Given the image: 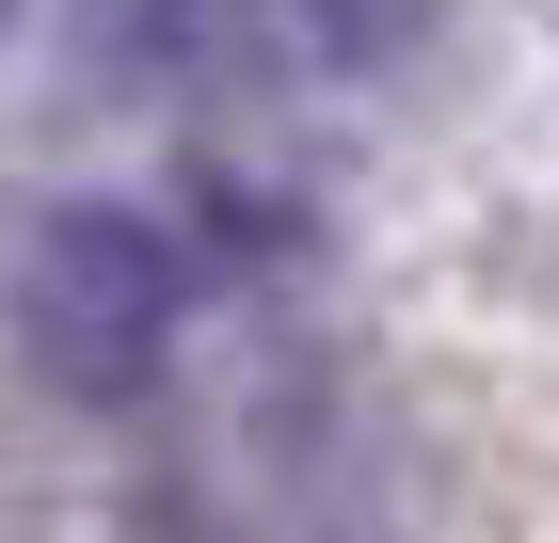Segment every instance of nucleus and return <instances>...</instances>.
I'll list each match as a JSON object with an SVG mask.
<instances>
[{
  "label": "nucleus",
  "instance_id": "obj_1",
  "mask_svg": "<svg viewBox=\"0 0 559 543\" xmlns=\"http://www.w3.org/2000/svg\"><path fill=\"white\" fill-rule=\"evenodd\" d=\"M176 320H192V240L129 192H64L16 240V368L64 416H144L176 368Z\"/></svg>",
  "mask_w": 559,
  "mask_h": 543
},
{
  "label": "nucleus",
  "instance_id": "obj_2",
  "mask_svg": "<svg viewBox=\"0 0 559 543\" xmlns=\"http://www.w3.org/2000/svg\"><path fill=\"white\" fill-rule=\"evenodd\" d=\"M81 33L144 96H224V81H257V48H272L257 0H81Z\"/></svg>",
  "mask_w": 559,
  "mask_h": 543
},
{
  "label": "nucleus",
  "instance_id": "obj_3",
  "mask_svg": "<svg viewBox=\"0 0 559 543\" xmlns=\"http://www.w3.org/2000/svg\"><path fill=\"white\" fill-rule=\"evenodd\" d=\"M304 33L336 48V64H384V48L416 33V0H304Z\"/></svg>",
  "mask_w": 559,
  "mask_h": 543
}]
</instances>
